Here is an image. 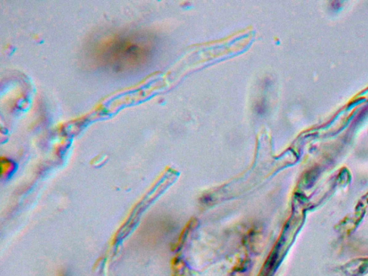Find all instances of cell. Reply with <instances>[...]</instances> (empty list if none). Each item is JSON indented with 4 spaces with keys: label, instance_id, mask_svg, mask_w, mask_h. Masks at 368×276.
Here are the masks:
<instances>
[{
    "label": "cell",
    "instance_id": "1",
    "mask_svg": "<svg viewBox=\"0 0 368 276\" xmlns=\"http://www.w3.org/2000/svg\"><path fill=\"white\" fill-rule=\"evenodd\" d=\"M152 45L148 36L127 31L98 36L89 45L93 64L115 72L128 71L143 65L150 58Z\"/></svg>",
    "mask_w": 368,
    "mask_h": 276
}]
</instances>
